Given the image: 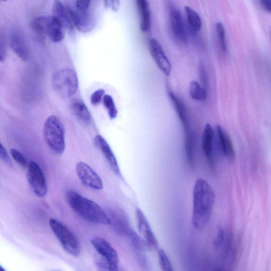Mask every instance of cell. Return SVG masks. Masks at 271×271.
Listing matches in <instances>:
<instances>
[{
  "label": "cell",
  "instance_id": "33",
  "mask_svg": "<svg viewBox=\"0 0 271 271\" xmlns=\"http://www.w3.org/2000/svg\"><path fill=\"white\" fill-rule=\"evenodd\" d=\"M2 1L5 2V1H7V0H2Z\"/></svg>",
  "mask_w": 271,
  "mask_h": 271
},
{
  "label": "cell",
  "instance_id": "28",
  "mask_svg": "<svg viewBox=\"0 0 271 271\" xmlns=\"http://www.w3.org/2000/svg\"><path fill=\"white\" fill-rule=\"evenodd\" d=\"M104 4L105 9L117 12L121 5V0H104Z\"/></svg>",
  "mask_w": 271,
  "mask_h": 271
},
{
  "label": "cell",
  "instance_id": "2",
  "mask_svg": "<svg viewBox=\"0 0 271 271\" xmlns=\"http://www.w3.org/2000/svg\"><path fill=\"white\" fill-rule=\"evenodd\" d=\"M67 200L71 209L87 222L104 225L111 224L108 215L94 201L74 191L68 193Z\"/></svg>",
  "mask_w": 271,
  "mask_h": 271
},
{
  "label": "cell",
  "instance_id": "6",
  "mask_svg": "<svg viewBox=\"0 0 271 271\" xmlns=\"http://www.w3.org/2000/svg\"><path fill=\"white\" fill-rule=\"evenodd\" d=\"M49 223L54 235L67 253L75 257L79 256L80 244L73 233L58 220L50 219Z\"/></svg>",
  "mask_w": 271,
  "mask_h": 271
},
{
  "label": "cell",
  "instance_id": "7",
  "mask_svg": "<svg viewBox=\"0 0 271 271\" xmlns=\"http://www.w3.org/2000/svg\"><path fill=\"white\" fill-rule=\"evenodd\" d=\"M27 178L30 187L37 196H45L48 191L45 176L40 166L34 161L28 164Z\"/></svg>",
  "mask_w": 271,
  "mask_h": 271
},
{
  "label": "cell",
  "instance_id": "32",
  "mask_svg": "<svg viewBox=\"0 0 271 271\" xmlns=\"http://www.w3.org/2000/svg\"><path fill=\"white\" fill-rule=\"evenodd\" d=\"M270 39H271V30H270Z\"/></svg>",
  "mask_w": 271,
  "mask_h": 271
},
{
  "label": "cell",
  "instance_id": "1",
  "mask_svg": "<svg viewBox=\"0 0 271 271\" xmlns=\"http://www.w3.org/2000/svg\"><path fill=\"white\" fill-rule=\"evenodd\" d=\"M215 200V192L208 182L198 179L193 190L192 224L195 229H203L208 223Z\"/></svg>",
  "mask_w": 271,
  "mask_h": 271
},
{
  "label": "cell",
  "instance_id": "29",
  "mask_svg": "<svg viewBox=\"0 0 271 271\" xmlns=\"http://www.w3.org/2000/svg\"><path fill=\"white\" fill-rule=\"evenodd\" d=\"M91 0H77L76 9L82 12H87L89 10Z\"/></svg>",
  "mask_w": 271,
  "mask_h": 271
},
{
  "label": "cell",
  "instance_id": "9",
  "mask_svg": "<svg viewBox=\"0 0 271 271\" xmlns=\"http://www.w3.org/2000/svg\"><path fill=\"white\" fill-rule=\"evenodd\" d=\"M74 27L82 33L91 32L96 26V21L89 12H82L70 5L66 6Z\"/></svg>",
  "mask_w": 271,
  "mask_h": 271
},
{
  "label": "cell",
  "instance_id": "3",
  "mask_svg": "<svg viewBox=\"0 0 271 271\" xmlns=\"http://www.w3.org/2000/svg\"><path fill=\"white\" fill-rule=\"evenodd\" d=\"M43 133L47 146L54 153L60 155L64 152L66 147L65 128L58 117L51 115L46 119Z\"/></svg>",
  "mask_w": 271,
  "mask_h": 271
},
{
  "label": "cell",
  "instance_id": "14",
  "mask_svg": "<svg viewBox=\"0 0 271 271\" xmlns=\"http://www.w3.org/2000/svg\"><path fill=\"white\" fill-rule=\"evenodd\" d=\"M94 143L103 154L113 172L118 176L121 175V169L116 157L104 138L100 135H97L94 138Z\"/></svg>",
  "mask_w": 271,
  "mask_h": 271
},
{
  "label": "cell",
  "instance_id": "27",
  "mask_svg": "<svg viewBox=\"0 0 271 271\" xmlns=\"http://www.w3.org/2000/svg\"><path fill=\"white\" fill-rule=\"evenodd\" d=\"M105 91L103 89H99L94 92L90 97V102L93 105H97L103 100Z\"/></svg>",
  "mask_w": 271,
  "mask_h": 271
},
{
  "label": "cell",
  "instance_id": "12",
  "mask_svg": "<svg viewBox=\"0 0 271 271\" xmlns=\"http://www.w3.org/2000/svg\"><path fill=\"white\" fill-rule=\"evenodd\" d=\"M149 48L150 55L157 66L167 76H169L171 73L172 65L160 43L155 39H151Z\"/></svg>",
  "mask_w": 271,
  "mask_h": 271
},
{
  "label": "cell",
  "instance_id": "30",
  "mask_svg": "<svg viewBox=\"0 0 271 271\" xmlns=\"http://www.w3.org/2000/svg\"><path fill=\"white\" fill-rule=\"evenodd\" d=\"M0 157H1V160L5 164V165L10 167L12 166V162L8 154L7 151L6 150L2 144H1V146H0Z\"/></svg>",
  "mask_w": 271,
  "mask_h": 271
},
{
  "label": "cell",
  "instance_id": "5",
  "mask_svg": "<svg viewBox=\"0 0 271 271\" xmlns=\"http://www.w3.org/2000/svg\"><path fill=\"white\" fill-rule=\"evenodd\" d=\"M52 85L55 91L60 97H71L78 89L77 73L71 68H65L58 71L53 75Z\"/></svg>",
  "mask_w": 271,
  "mask_h": 271
},
{
  "label": "cell",
  "instance_id": "25",
  "mask_svg": "<svg viewBox=\"0 0 271 271\" xmlns=\"http://www.w3.org/2000/svg\"><path fill=\"white\" fill-rule=\"evenodd\" d=\"M216 30L220 48L224 52H226L228 50V42L226 40L225 29L222 22H219L216 24Z\"/></svg>",
  "mask_w": 271,
  "mask_h": 271
},
{
  "label": "cell",
  "instance_id": "15",
  "mask_svg": "<svg viewBox=\"0 0 271 271\" xmlns=\"http://www.w3.org/2000/svg\"><path fill=\"white\" fill-rule=\"evenodd\" d=\"M10 46L19 58L23 61H27L29 59V49L26 40L20 32L15 31L11 35Z\"/></svg>",
  "mask_w": 271,
  "mask_h": 271
},
{
  "label": "cell",
  "instance_id": "22",
  "mask_svg": "<svg viewBox=\"0 0 271 271\" xmlns=\"http://www.w3.org/2000/svg\"><path fill=\"white\" fill-rule=\"evenodd\" d=\"M189 93L192 99L198 101V102H203L207 98V91L203 86L197 83V81H192L189 87Z\"/></svg>",
  "mask_w": 271,
  "mask_h": 271
},
{
  "label": "cell",
  "instance_id": "24",
  "mask_svg": "<svg viewBox=\"0 0 271 271\" xmlns=\"http://www.w3.org/2000/svg\"><path fill=\"white\" fill-rule=\"evenodd\" d=\"M159 261L162 270L164 271H173L172 263L165 250L159 249L157 250Z\"/></svg>",
  "mask_w": 271,
  "mask_h": 271
},
{
  "label": "cell",
  "instance_id": "20",
  "mask_svg": "<svg viewBox=\"0 0 271 271\" xmlns=\"http://www.w3.org/2000/svg\"><path fill=\"white\" fill-rule=\"evenodd\" d=\"M71 108L73 114L81 121L85 124H89L91 116L89 110L84 103L81 100H75L71 104Z\"/></svg>",
  "mask_w": 271,
  "mask_h": 271
},
{
  "label": "cell",
  "instance_id": "16",
  "mask_svg": "<svg viewBox=\"0 0 271 271\" xmlns=\"http://www.w3.org/2000/svg\"><path fill=\"white\" fill-rule=\"evenodd\" d=\"M53 16L60 21L64 29L68 32L73 33L74 26L71 20L70 15L60 0H55L53 5Z\"/></svg>",
  "mask_w": 271,
  "mask_h": 271
},
{
  "label": "cell",
  "instance_id": "19",
  "mask_svg": "<svg viewBox=\"0 0 271 271\" xmlns=\"http://www.w3.org/2000/svg\"><path fill=\"white\" fill-rule=\"evenodd\" d=\"M215 132L210 124H206L203 132V149L206 158L212 163V145Z\"/></svg>",
  "mask_w": 271,
  "mask_h": 271
},
{
  "label": "cell",
  "instance_id": "17",
  "mask_svg": "<svg viewBox=\"0 0 271 271\" xmlns=\"http://www.w3.org/2000/svg\"><path fill=\"white\" fill-rule=\"evenodd\" d=\"M217 134L219 146L224 155L229 160H234L235 152L229 136L219 125L217 127Z\"/></svg>",
  "mask_w": 271,
  "mask_h": 271
},
{
  "label": "cell",
  "instance_id": "8",
  "mask_svg": "<svg viewBox=\"0 0 271 271\" xmlns=\"http://www.w3.org/2000/svg\"><path fill=\"white\" fill-rule=\"evenodd\" d=\"M91 243L99 256L109 264L110 271H117L119 257L117 252L111 245L104 238L99 237L92 238Z\"/></svg>",
  "mask_w": 271,
  "mask_h": 271
},
{
  "label": "cell",
  "instance_id": "21",
  "mask_svg": "<svg viewBox=\"0 0 271 271\" xmlns=\"http://www.w3.org/2000/svg\"><path fill=\"white\" fill-rule=\"evenodd\" d=\"M185 11L189 28L192 35H196L202 27L201 18L196 11L188 6H186Z\"/></svg>",
  "mask_w": 271,
  "mask_h": 271
},
{
  "label": "cell",
  "instance_id": "13",
  "mask_svg": "<svg viewBox=\"0 0 271 271\" xmlns=\"http://www.w3.org/2000/svg\"><path fill=\"white\" fill-rule=\"evenodd\" d=\"M136 218L137 227L141 234L152 249H157L159 243L146 215L141 209L137 208L136 210Z\"/></svg>",
  "mask_w": 271,
  "mask_h": 271
},
{
  "label": "cell",
  "instance_id": "18",
  "mask_svg": "<svg viewBox=\"0 0 271 271\" xmlns=\"http://www.w3.org/2000/svg\"><path fill=\"white\" fill-rule=\"evenodd\" d=\"M138 13L139 14L140 29L143 32H147L151 26L150 14L147 0H136Z\"/></svg>",
  "mask_w": 271,
  "mask_h": 271
},
{
  "label": "cell",
  "instance_id": "23",
  "mask_svg": "<svg viewBox=\"0 0 271 271\" xmlns=\"http://www.w3.org/2000/svg\"><path fill=\"white\" fill-rule=\"evenodd\" d=\"M103 103L105 109L108 111L110 119L111 120L116 119L118 116V111L113 98L109 94H105Z\"/></svg>",
  "mask_w": 271,
  "mask_h": 271
},
{
  "label": "cell",
  "instance_id": "4",
  "mask_svg": "<svg viewBox=\"0 0 271 271\" xmlns=\"http://www.w3.org/2000/svg\"><path fill=\"white\" fill-rule=\"evenodd\" d=\"M30 26L36 33L47 37L53 42H59L64 39V28L54 16L38 17L31 21Z\"/></svg>",
  "mask_w": 271,
  "mask_h": 271
},
{
  "label": "cell",
  "instance_id": "26",
  "mask_svg": "<svg viewBox=\"0 0 271 271\" xmlns=\"http://www.w3.org/2000/svg\"><path fill=\"white\" fill-rule=\"evenodd\" d=\"M10 153L14 160L23 168H26L28 164L24 156L19 151L15 148L10 149Z\"/></svg>",
  "mask_w": 271,
  "mask_h": 271
},
{
  "label": "cell",
  "instance_id": "31",
  "mask_svg": "<svg viewBox=\"0 0 271 271\" xmlns=\"http://www.w3.org/2000/svg\"><path fill=\"white\" fill-rule=\"evenodd\" d=\"M262 8L271 15V0H259Z\"/></svg>",
  "mask_w": 271,
  "mask_h": 271
},
{
  "label": "cell",
  "instance_id": "10",
  "mask_svg": "<svg viewBox=\"0 0 271 271\" xmlns=\"http://www.w3.org/2000/svg\"><path fill=\"white\" fill-rule=\"evenodd\" d=\"M170 26L176 41L181 42L187 41V31L180 11L173 4L169 6Z\"/></svg>",
  "mask_w": 271,
  "mask_h": 271
},
{
  "label": "cell",
  "instance_id": "11",
  "mask_svg": "<svg viewBox=\"0 0 271 271\" xmlns=\"http://www.w3.org/2000/svg\"><path fill=\"white\" fill-rule=\"evenodd\" d=\"M77 172L83 184L97 190H102L103 182L97 173L84 162H79L77 166Z\"/></svg>",
  "mask_w": 271,
  "mask_h": 271
}]
</instances>
